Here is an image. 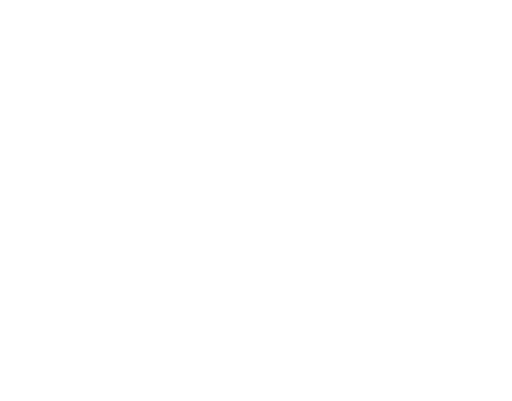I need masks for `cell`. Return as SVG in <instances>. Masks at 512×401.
<instances>
[]
</instances>
